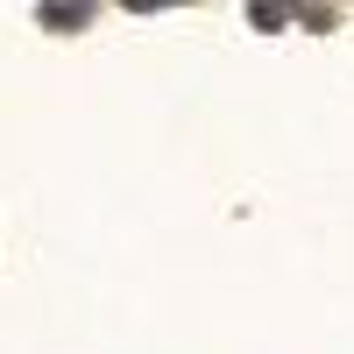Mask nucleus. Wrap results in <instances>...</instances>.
Here are the masks:
<instances>
[]
</instances>
